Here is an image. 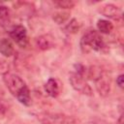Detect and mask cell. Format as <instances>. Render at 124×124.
<instances>
[{
  "instance_id": "14",
  "label": "cell",
  "mask_w": 124,
  "mask_h": 124,
  "mask_svg": "<svg viewBox=\"0 0 124 124\" xmlns=\"http://www.w3.org/2000/svg\"><path fill=\"white\" fill-rule=\"evenodd\" d=\"M69 16H70V14L68 12H57L53 14L52 18L57 24H63L68 20Z\"/></svg>"
},
{
  "instance_id": "18",
  "label": "cell",
  "mask_w": 124,
  "mask_h": 124,
  "mask_svg": "<svg viewBox=\"0 0 124 124\" xmlns=\"http://www.w3.org/2000/svg\"><path fill=\"white\" fill-rule=\"evenodd\" d=\"M116 83L120 88H123V84H124V76L121 74L116 78Z\"/></svg>"
},
{
  "instance_id": "5",
  "label": "cell",
  "mask_w": 124,
  "mask_h": 124,
  "mask_svg": "<svg viewBox=\"0 0 124 124\" xmlns=\"http://www.w3.org/2000/svg\"><path fill=\"white\" fill-rule=\"evenodd\" d=\"M11 38L16 42L17 46L20 47H26L28 44V37L26 28L22 25H16L10 31Z\"/></svg>"
},
{
  "instance_id": "11",
  "label": "cell",
  "mask_w": 124,
  "mask_h": 124,
  "mask_svg": "<svg viewBox=\"0 0 124 124\" xmlns=\"http://www.w3.org/2000/svg\"><path fill=\"white\" fill-rule=\"evenodd\" d=\"M103 76H104V71L98 65H92L87 70V78L89 79H91V80L96 81L100 78H102Z\"/></svg>"
},
{
  "instance_id": "7",
  "label": "cell",
  "mask_w": 124,
  "mask_h": 124,
  "mask_svg": "<svg viewBox=\"0 0 124 124\" xmlns=\"http://www.w3.org/2000/svg\"><path fill=\"white\" fill-rule=\"evenodd\" d=\"M54 38L49 34H45L42 36H39L36 39V45L37 46L42 50H47L54 46Z\"/></svg>"
},
{
  "instance_id": "9",
  "label": "cell",
  "mask_w": 124,
  "mask_h": 124,
  "mask_svg": "<svg viewBox=\"0 0 124 124\" xmlns=\"http://www.w3.org/2000/svg\"><path fill=\"white\" fill-rule=\"evenodd\" d=\"M15 48L13 43L9 39H2L0 41V53L4 55L5 57H10L14 54Z\"/></svg>"
},
{
  "instance_id": "20",
  "label": "cell",
  "mask_w": 124,
  "mask_h": 124,
  "mask_svg": "<svg viewBox=\"0 0 124 124\" xmlns=\"http://www.w3.org/2000/svg\"><path fill=\"white\" fill-rule=\"evenodd\" d=\"M117 124H123V115L122 114L120 115V117H119V119L117 121Z\"/></svg>"
},
{
  "instance_id": "6",
  "label": "cell",
  "mask_w": 124,
  "mask_h": 124,
  "mask_svg": "<svg viewBox=\"0 0 124 124\" xmlns=\"http://www.w3.org/2000/svg\"><path fill=\"white\" fill-rule=\"evenodd\" d=\"M99 12L105 16L106 17L112 18V19H118L121 17V10L119 7L113 5V4H105L100 7Z\"/></svg>"
},
{
  "instance_id": "15",
  "label": "cell",
  "mask_w": 124,
  "mask_h": 124,
  "mask_svg": "<svg viewBox=\"0 0 124 124\" xmlns=\"http://www.w3.org/2000/svg\"><path fill=\"white\" fill-rule=\"evenodd\" d=\"M53 4L60 9H72L76 3L72 0H58V1H54Z\"/></svg>"
},
{
  "instance_id": "2",
  "label": "cell",
  "mask_w": 124,
  "mask_h": 124,
  "mask_svg": "<svg viewBox=\"0 0 124 124\" xmlns=\"http://www.w3.org/2000/svg\"><path fill=\"white\" fill-rule=\"evenodd\" d=\"M3 80H4L7 88L9 89V91L16 98L25 88H27V85L23 81V79L20 77L15 75V74H7V75H5L4 78H3Z\"/></svg>"
},
{
  "instance_id": "1",
  "label": "cell",
  "mask_w": 124,
  "mask_h": 124,
  "mask_svg": "<svg viewBox=\"0 0 124 124\" xmlns=\"http://www.w3.org/2000/svg\"><path fill=\"white\" fill-rule=\"evenodd\" d=\"M80 48L84 53L91 51L106 52L108 50L103 37L96 30H89L82 36L80 40Z\"/></svg>"
},
{
  "instance_id": "3",
  "label": "cell",
  "mask_w": 124,
  "mask_h": 124,
  "mask_svg": "<svg viewBox=\"0 0 124 124\" xmlns=\"http://www.w3.org/2000/svg\"><path fill=\"white\" fill-rule=\"evenodd\" d=\"M70 83L72 84L73 88L84 95L87 96H92V89L90 87V85L85 81L83 76L74 72L70 74V78H69Z\"/></svg>"
},
{
  "instance_id": "13",
  "label": "cell",
  "mask_w": 124,
  "mask_h": 124,
  "mask_svg": "<svg viewBox=\"0 0 124 124\" xmlns=\"http://www.w3.org/2000/svg\"><path fill=\"white\" fill-rule=\"evenodd\" d=\"M79 23L76 18H73L70 20V22L64 27V31L68 34H76L79 30Z\"/></svg>"
},
{
  "instance_id": "10",
  "label": "cell",
  "mask_w": 124,
  "mask_h": 124,
  "mask_svg": "<svg viewBox=\"0 0 124 124\" xmlns=\"http://www.w3.org/2000/svg\"><path fill=\"white\" fill-rule=\"evenodd\" d=\"M45 89H46V92L50 97L54 98V97H57L59 94V85H58L57 81L52 78H48V80L46 82Z\"/></svg>"
},
{
  "instance_id": "17",
  "label": "cell",
  "mask_w": 124,
  "mask_h": 124,
  "mask_svg": "<svg viewBox=\"0 0 124 124\" xmlns=\"http://www.w3.org/2000/svg\"><path fill=\"white\" fill-rule=\"evenodd\" d=\"M9 71H10L9 63L4 59H0V75L5 76V75L9 74Z\"/></svg>"
},
{
  "instance_id": "16",
  "label": "cell",
  "mask_w": 124,
  "mask_h": 124,
  "mask_svg": "<svg viewBox=\"0 0 124 124\" xmlns=\"http://www.w3.org/2000/svg\"><path fill=\"white\" fill-rule=\"evenodd\" d=\"M10 19V10L4 5H0V21L3 23L8 22Z\"/></svg>"
},
{
  "instance_id": "12",
  "label": "cell",
  "mask_w": 124,
  "mask_h": 124,
  "mask_svg": "<svg viewBox=\"0 0 124 124\" xmlns=\"http://www.w3.org/2000/svg\"><path fill=\"white\" fill-rule=\"evenodd\" d=\"M97 28L100 33L109 34L113 29V25L110 21H108L107 19H99L97 22Z\"/></svg>"
},
{
  "instance_id": "19",
  "label": "cell",
  "mask_w": 124,
  "mask_h": 124,
  "mask_svg": "<svg viewBox=\"0 0 124 124\" xmlns=\"http://www.w3.org/2000/svg\"><path fill=\"white\" fill-rule=\"evenodd\" d=\"M6 111H7L6 106H5L2 102H0V116H3V115L6 113Z\"/></svg>"
},
{
  "instance_id": "8",
  "label": "cell",
  "mask_w": 124,
  "mask_h": 124,
  "mask_svg": "<svg viewBox=\"0 0 124 124\" xmlns=\"http://www.w3.org/2000/svg\"><path fill=\"white\" fill-rule=\"evenodd\" d=\"M95 87H96L98 93L100 94V96H102V97L108 96L110 91V83L104 76L95 81Z\"/></svg>"
},
{
  "instance_id": "4",
  "label": "cell",
  "mask_w": 124,
  "mask_h": 124,
  "mask_svg": "<svg viewBox=\"0 0 124 124\" xmlns=\"http://www.w3.org/2000/svg\"><path fill=\"white\" fill-rule=\"evenodd\" d=\"M38 119L42 124H70L71 119L65 115L50 112H42L38 114Z\"/></svg>"
}]
</instances>
